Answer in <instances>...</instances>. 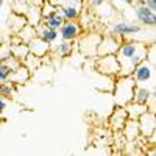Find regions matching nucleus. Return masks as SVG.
<instances>
[{"label":"nucleus","instance_id":"obj_37","mask_svg":"<svg viewBox=\"0 0 156 156\" xmlns=\"http://www.w3.org/2000/svg\"><path fill=\"white\" fill-rule=\"evenodd\" d=\"M2 42H3V39H2V37H0V44H2Z\"/></svg>","mask_w":156,"mask_h":156},{"label":"nucleus","instance_id":"obj_18","mask_svg":"<svg viewBox=\"0 0 156 156\" xmlns=\"http://www.w3.org/2000/svg\"><path fill=\"white\" fill-rule=\"evenodd\" d=\"M122 134L123 137L128 140V142H133V140H137L140 137V131H139V125H137V120H133V119H128L122 128Z\"/></svg>","mask_w":156,"mask_h":156},{"label":"nucleus","instance_id":"obj_29","mask_svg":"<svg viewBox=\"0 0 156 156\" xmlns=\"http://www.w3.org/2000/svg\"><path fill=\"white\" fill-rule=\"evenodd\" d=\"M11 55V44L8 42H2L0 44V61H3V59H6L8 56Z\"/></svg>","mask_w":156,"mask_h":156},{"label":"nucleus","instance_id":"obj_23","mask_svg":"<svg viewBox=\"0 0 156 156\" xmlns=\"http://www.w3.org/2000/svg\"><path fill=\"white\" fill-rule=\"evenodd\" d=\"M14 34H17V36L20 37V41L25 42V44H28L34 36H37V33H36V27H33V25H30V23H27L22 30H19V31L14 33Z\"/></svg>","mask_w":156,"mask_h":156},{"label":"nucleus","instance_id":"obj_33","mask_svg":"<svg viewBox=\"0 0 156 156\" xmlns=\"http://www.w3.org/2000/svg\"><path fill=\"white\" fill-rule=\"evenodd\" d=\"M5 108H6V98L0 97V114H2V112L5 111Z\"/></svg>","mask_w":156,"mask_h":156},{"label":"nucleus","instance_id":"obj_34","mask_svg":"<svg viewBox=\"0 0 156 156\" xmlns=\"http://www.w3.org/2000/svg\"><path fill=\"white\" fill-rule=\"evenodd\" d=\"M48 2H51V3L56 5V6H59V5H62V3H66L67 0H48Z\"/></svg>","mask_w":156,"mask_h":156},{"label":"nucleus","instance_id":"obj_20","mask_svg":"<svg viewBox=\"0 0 156 156\" xmlns=\"http://www.w3.org/2000/svg\"><path fill=\"white\" fill-rule=\"evenodd\" d=\"M25 17H27L28 23H30V25H33V27H36L37 23H41V22H42L41 6L36 5V3H34V5H31V6H28L27 12H25Z\"/></svg>","mask_w":156,"mask_h":156},{"label":"nucleus","instance_id":"obj_22","mask_svg":"<svg viewBox=\"0 0 156 156\" xmlns=\"http://www.w3.org/2000/svg\"><path fill=\"white\" fill-rule=\"evenodd\" d=\"M42 22L47 25V27H50V28H53V30H58L61 25H62V22H64V17H62V14L56 9L55 12H51V14H48L47 17H44L42 19Z\"/></svg>","mask_w":156,"mask_h":156},{"label":"nucleus","instance_id":"obj_30","mask_svg":"<svg viewBox=\"0 0 156 156\" xmlns=\"http://www.w3.org/2000/svg\"><path fill=\"white\" fill-rule=\"evenodd\" d=\"M9 73H11V70L5 66L2 61H0V83L8 81V80H9Z\"/></svg>","mask_w":156,"mask_h":156},{"label":"nucleus","instance_id":"obj_7","mask_svg":"<svg viewBox=\"0 0 156 156\" xmlns=\"http://www.w3.org/2000/svg\"><path fill=\"white\" fill-rule=\"evenodd\" d=\"M140 31H142L140 25L133 23L129 20H119V22L112 23V27H111V33L119 36L120 39H131L134 34H139Z\"/></svg>","mask_w":156,"mask_h":156},{"label":"nucleus","instance_id":"obj_21","mask_svg":"<svg viewBox=\"0 0 156 156\" xmlns=\"http://www.w3.org/2000/svg\"><path fill=\"white\" fill-rule=\"evenodd\" d=\"M28 23L25 14H19V12H12L11 14V19H9V28L12 33H17L19 30H22L25 25Z\"/></svg>","mask_w":156,"mask_h":156},{"label":"nucleus","instance_id":"obj_14","mask_svg":"<svg viewBox=\"0 0 156 156\" xmlns=\"http://www.w3.org/2000/svg\"><path fill=\"white\" fill-rule=\"evenodd\" d=\"M27 45H28L30 53H33V55H36L39 58H42L45 55H50V50H51V44L45 42L44 39H41L39 36H34Z\"/></svg>","mask_w":156,"mask_h":156},{"label":"nucleus","instance_id":"obj_12","mask_svg":"<svg viewBox=\"0 0 156 156\" xmlns=\"http://www.w3.org/2000/svg\"><path fill=\"white\" fill-rule=\"evenodd\" d=\"M134 14L142 27H154L156 25V11H151L144 3H134Z\"/></svg>","mask_w":156,"mask_h":156},{"label":"nucleus","instance_id":"obj_5","mask_svg":"<svg viewBox=\"0 0 156 156\" xmlns=\"http://www.w3.org/2000/svg\"><path fill=\"white\" fill-rule=\"evenodd\" d=\"M101 33L98 31H87L84 34H81L76 39V48L81 55H84L86 58H95L97 56V47L100 42Z\"/></svg>","mask_w":156,"mask_h":156},{"label":"nucleus","instance_id":"obj_32","mask_svg":"<svg viewBox=\"0 0 156 156\" xmlns=\"http://www.w3.org/2000/svg\"><path fill=\"white\" fill-rule=\"evenodd\" d=\"M144 5L151 11H156V0H144Z\"/></svg>","mask_w":156,"mask_h":156},{"label":"nucleus","instance_id":"obj_10","mask_svg":"<svg viewBox=\"0 0 156 156\" xmlns=\"http://www.w3.org/2000/svg\"><path fill=\"white\" fill-rule=\"evenodd\" d=\"M137 125H139V131L142 137H148L151 134H156V115L154 111H147L144 112L139 119H137Z\"/></svg>","mask_w":156,"mask_h":156},{"label":"nucleus","instance_id":"obj_28","mask_svg":"<svg viewBox=\"0 0 156 156\" xmlns=\"http://www.w3.org/2000/svg\"><path fill=\"white\" fill-rule=\"evenodd\" d=\"M2 62L5 64V66H6V67H8V69H9L11 72H12V70H16V69H17V67L20 66V64H22V62H20L19 59H16V58L12 56V55H9V56H8L6 59H3Z\"/></svg>","mask_w":156,"mask_h":156},{"label":"nucleus","instance_id":"obj_2","mask_svg":"<svg viewBox=\"0 0 156 156\" xmlns=\"http://www.w3.org/2000/svg\"><path fill=\"white\" fill-rule=\"evenodd\" d=\"M136 83L131 75H119L114 78L112 86V97L117 106H125L129 101H133Z\"/></svg>","mask_w":156,"mask_h":156},{"label":"nucleus","instance_id":"obj_4","mask_svg":"<svg viewBox=\"0 0 156 156\" xmlns=\"http://www.w3.org/2000/svg\"><path fill=\"white\" fill-rule=\"evenodd\" d=\"M94 69L100 75H105L108 78H114L120 75V64L117 61L115 55H103L94 58Z\"/></svg>","mask_w":156,"mask_h":156},{"label":"nucleus","instance_id":"obj_16","mask_svg":"<svg viewBox=\"0 0 156 156\" xmlns=\"http://www.w3.org/2000/svg\"><path fill=\"white\" fill-rule=\"evenodd\" d=\"M31 72L23 66V64H20V66L16 69V70H12L9 73V81L11 83H14L16 86H23V84H27L30 80H31Z\"/></svg>","mask_w":156,"mask_h":156},{"label":"nucleus","instance_id":"obj_19","mask_svg":"<svg viewBox=\"0 0 156 156\" xmlns=\"http://www.w3.org/2000/svg\"><path fill=\"white\" fill-rule=\"evenodd\" d=\"M123 108L126 111L128 119H133V120H137L142 114L148 111L147 105H142V103H137V101H129L128 105H125Z\"/></svg>","mask_w":156,"mask_h":156},{"label":"nucleus","instance_id":"obj_6","mask_svg":"<svg viewBox=\"0 0 156 156\" xmlns=\"http://www.w3.org/2000/svg\"><path fill=\"white\" fill-rule=\"evenodd\" d=\"M122 39L119 36H115L112 33H106L101 34L100 42L97 47V56H103V55H115L117 50L120 47Z\"/></svg>","mask_w":156,"mask_h":156},{"label":"nucleus","instance_id":"obj_26","mask_svg":"<svg viewBox=\"0 0 156 156\" xmlns=\"http://www.w3.org/2000/svg\"><path fill=\"white\" fill-rule=\"evenodd\" d=\"M14 92H16V84L14 83H11L9 80L0 83V97L8 100V98H11L12 95H14Z\"/></svg>","mask_w":156,"mask_h":156},{"label":"nucleus","instance_id":"obj_8","mask_svg":"<svg viewBox=\"0 0 156 156\" xmlns=\"http://www.w3.org/2000/svg\"><path fill=\"white\" fill-rule=\"evenodd\" d=\"M84 9L83 0H67L66 3L58 6V11L62 14L64 20H78Z\"/></svg>","mask_w":156,"mask_h":156},{"label":"nucleus","instance_id":"obj_1","mask_svg":"<svg viewBox=\"0 0 156 156\" xmlns=\"http://www.w3.org/2000/svg\"><path fill=\"white\" fill-rule=\"evenodd\" d=\"M148 56V45L136 39H122L115 58L120 64V75H131L133 69Z\"/></svg>","mask_w":156,"mask_h":156},{"label":"nucleus","instance_id":"obj_13","mask_svg":"<svg viewBox=\"0 0 156 156\" xmlns=\"http://www.w3.org/2000/svg\"><path fill=\"white\" fill-rule=\"evenodd\" d=\"M126 120H128V115H126L125 108L115 105L114 111L109 115V126L112 128V131H115V133L122 131V128H123V125H125Z\"/></svg>","mask_w":156,"mask_h":156},{"label":"nucleus","instance_id":"obj_11","mask_svg":"<svg viewBox=\"0 0 156 156\" xmlns=\"http://www.w3.org/2000/svg\"><path fill=\"white\" fill-rule=\"evenodd\" d=\"M133 101L147 105L150 111H154V87L136 86L134 87V94H133Z\"/></svg>","mask_w":156,"mask_h":156},{"label":"nucleus","instance_id":"obj_25","mask_svg":"<svg viewBox=\"0 0 156 156\" xmlns=\"http://www.w3.org/2000/svg\"><path fill=\"white\" fill-rule=\"evenodd\" d=\"M30 53L28 50V45L25 42H20V44H16V45H11V55L14 56L16 59H19L20 62L27 58V55Z\"/></svg>","mask_w":156,"mask_h":156},{"label":"nucleus","instance_id":"obj_38","mask_svg":"<svg viewBox=\"0 0 156 156\" xmlns=\"http://www.w3.org/2000/svg\"><path fill=\"white\" fill-rule=\"evenodd\" d=\"M83 2H84V3H87V2H89V0H83Z\"/></svg>","mask_w":156,"mask_h":156},{"label":"nucleus","instance_id":"obj_31","mask_svg":"<svg viewBox=\"0 0 156 156\" xmlns=\"http://www.w3.org/2000/svg\"><path fill=\"white\" fill-rule=\"evenodd\" d=\"M105 3H106V0H89V2H87V5H89L90 8H94V9L103 6Z\"/></svg>","mask_w":156,"mask_h":156},{"label":"nucleus","instance_id":"obj_17","mask_svg":"<svg viewBox=\"0 0 156 156\" xmlns=\"http://www.w3.org/2000/svg\"><path fill=\"white\" fill-rule=\"evenodd\" d=\"M36 33H37L39 37L44 39V41L48 42V44H55V42L58 41V37H59L58 30H53V28L47 27L44 22H41V23L36 25Z\"/></svg>","mask_w":156,"mask_h":156},{"label":"nucleus","instance_id":"obj_15","mask_svg":"<svg viewBox=\"0 0 156 156\" xmlns=\"http://www.w3.org/2000/svg\"><path fill=\"white\" fill-rule=\"evenodd\" d=\"M73 51H75V41L59 39V41H56L55 45H51L50 53H53L55 56H59V58H69Z\"/></svg>","mask_w":156,"mask_h":156},{"label":"nucleus","instance_id":"obj_36","mask_svg":"<svg viewBox=\"0 0 156 156\" xmlns=\"http://www.w3.org/2000/svg\"><path fill=\"white\" fill-rule=\"evenodd\" d=\"M136 3H144V0H136Z\"/></svg>","mask_w":156,"mask_h":156},{"label":"nucleus","instance_id":"obj_24","mask_svg":"<svg viewBox=\"0 0 156 156\" xmlns=\"http://www.w3.org/2000/svg\"><path fill=\"white\" fill-rule=\"evenodd\" d=\"M22 64L33 73V72H36L39 67L42 66V58H39V56H36V55H33V53H28L27 58L22 61Z\"/></svg>","mask_w":156,"mask_h":156},{"label":"nucleus","instance_id":"obj_3","mask_svg":"<svg viewBox=\"0 0 156 156\" xmlns=\"http://www.w3.org/2000/svg\"><path fill=\"white\" fill-rule=\"evenodd\" d=\"M133 80L136 86H147V87H154V61L145 59L139 62L133 69Z\"/></svg>","mask_w":156,"mask_h":156},{"label":"nucleus","instance_id":"obj_35","mask_svg":"<svg viewBox=\"0 0 156 156\" xmlns=\"http://www.w3.org/2000/svg\"><path fill=\"white\" fill-rule=\"evenodd\" d=\"M123 3H126V5H129V6H133L134 3H136V0H122Z\"/></svg>","mask_w":156,"mask_h":156},{"label":"nucleus","instance_id":"obj_27","mask_svg":"<svg viewBox=\"0 0 156 156\" xmlns=\"http://www.w3.org/2000/svg\"><path fill=\"white\" fill-rule=\"evenodd\" d=\"M58 9L56 5H53L51 2H48V0H44V2L41 3V14H42V19L47 17L48 14H51V12H55Z\"/></svg>","mask_w":156,"mask_h":156},{"label":"nucleus","instance_id":"obj_9","mask_svg":"<svg viewBox=\"0 0 156 156\" xmlns=\"http://www.w3.org/2000/svg\"><path fill=\"white\" fill-rule=\"evenodd\" d=\"M83 31L84 30L78 20H64L62 25L58 28L59 39H64V41H76L83 34Z\"/></svg>","mask_w":156,"mask_h":156}]
</instances>
